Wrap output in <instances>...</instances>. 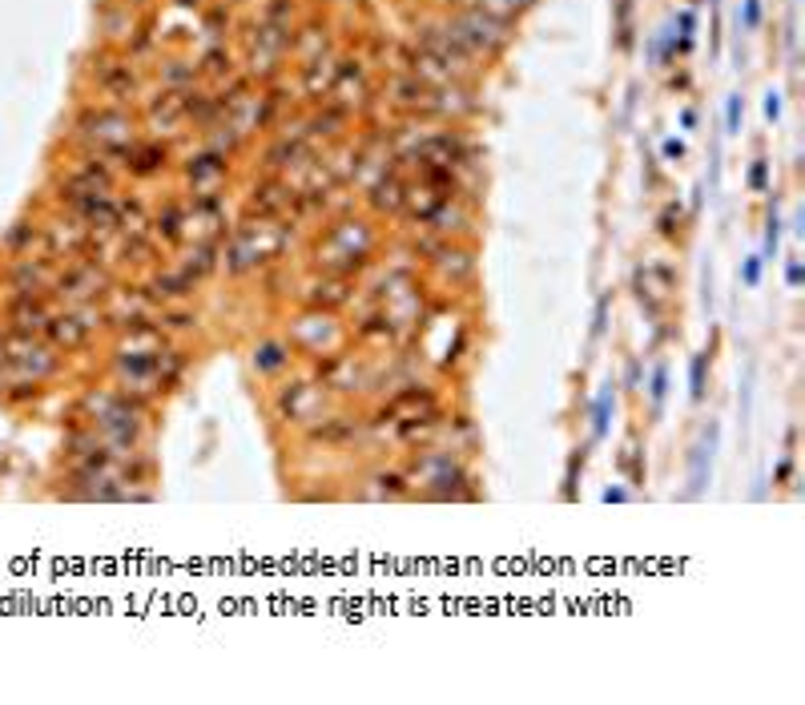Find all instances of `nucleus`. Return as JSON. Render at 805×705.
I'll return each instance as SVG.
<instances>
[{"mask_svg": "<svg viewBox=\"0 0 805 705\" xmlns=\"http://www.w3.org/2000/svg\"><path fill=\"white\" fill-rule=\"evenodd\" d=\"M777 242H781V222L777 214L769 218V230H765V254H777Z\"/></svg>", "mask_w": 805, "mask_h": 705, "instance_id": "nucleus-5", "label": "nucleus"}, {"mask_svg": "<svg viewBox=\"0 0 805 705\" xmlns=\"http://www.w3.org/2000/svg\"><path fill=\"white\" fill-rule=\"evenodd\" d=\"M604 315H608V299H600V307H596V335L604 331Z\"/></svg>", "mask_w": 805, "mask_h": 705, "instance_id": "nucleus-11", "label": "nucleus"}, {"mask_svg": "<svg viewBox=\"0 0 805 705\" xmlns=\"http://www.w3.org/2000/svg\"><path fill=\"white\" fill-rule=\"evenodd\" d=\"M757 17H761V9H757V0H749V5H745V25H749V29H757Z\"/></svg>", "mask_w": 805, "mask_h": 705, "instance_id": "nucleus-10", "label": "nucleus"}, {"mask_svg": "<svg viewBox=\"0 0 805 705\" xmlns=\"http://www.w3.org/2000/svg\"><path fill=\"white\" fill-rule=\"evenodd\" d=\"M65 327H53V335L61 339V343H77L81 335H85V327H77V319H61Z\"/></svg>", "mask_w": 805, "mask_h": 705, "instance_id": "nucleus-3", "label": "nucleus"}, {"mask_svg": "<svg viewBox=\"0 0 805 705\" xmlns=\"http://www.w3.org/2000/svg\"><path fill=\"white\" fill-rule=\"evenodd\" d=\"M665 387H669V371H665V367H657L653 387H649V391H653V403H661V399H665Z\"/></svg>", "mask_w": 805, "mask_h": 705, "instance_id": "nucleus-6", "label": "nucleus"}, {"mask_svg": "<svg viewBox=\"0 0 805 705\" xmlns=\"http://www.w3.org/2000/svg\"><path fill=\"white\" fill-rule=\"evenodd\" d=\"M757 278H761V266H757V258H749L745 262V282H749V287H757Z\"/></svg>", "mask_w": 805, "mask_h": 705, "instance_id": "nucleus-9", "label": "nucleus"}, {"mask_svg": "<svg viewBox=\"0 0 805 705\" xmlns=\"http://www.w3.org/2000/svg\"><path fill=\"white\" fill-rule=\"evenodd\" d=\"M777 109H781V101H777V93H769V101H765V113H769V117H777Z\"/></svg>", "mask_w": 805, "mask_h": 705, "instance_id": "nucleus-13", "label": "nucleus"}, {"mask_svg": "<svg viewBox=\"0 0 805 705\" xmlns=\"http://www.w3.org/2000/svg\"><path fill=\"white\" fill-rule=\"evenodd\" d=\"M608 411H612V387L600 391V399H596V407H592V436H596V440L608 432Z\"/></svg>", "mask_w": 805, "mask_h": 705, "instance_id": "nucleus-2", "label": "nucleus"}, {"mask_svg": "<svg viewBox=\"0 0 805 705\" xmlns=\"http://www.w3.org/2000/svg\"><path fill=\"white\" fill-rule=\"evenodd\" d=\"M665 154H669V158H677V162H681V158H685V146H681V141H669V146H665Z\"/></svg>", "mask_w": 805, "mask_h": 705, "instance_id": "nucleus-12", "label": "nucleus"}, {"mask_svg": "<svg viewBox=\"0 0 805 705\" xmlns=\"http://www.w3.org/2000/svg\"><path fill=\"white\" fill-rule=\"evenodd\" d=\"M729 133H737V125H741V97H729Z\"/></svg>", "mask_w": 805, "mask_h": 705, "instance_id": "nucleus-7", "label": "nucleus"}, {"mask_svg": "<svg viewBox=\"0 0 805 705\" xmlns=\"http://www.w3.org/2000/svg\"><path fill=\"white\" fill-rule=\"evenodd\" d=\"M282 363V351L270 343V347H262V359H258V367H278Z\"/></svg>", "mask_w": 805, "mask_h": 705, "instance_id": "nucleus-8", "label": "nucleus"}, {"mask_svg": "<svg viewBox=\"0 0 805 705\" xmlns=\"http://www.w3.org/2000/svg\"><path fill=\"white\" fill-rule=\"evenodd\" d=\"M705 359L709 355H697V363H693V399L705 395Z\"/></svg>", "mask_w": 805, "mask_h": 705, "instance_id": "nucleus-4", "label": "nucleus"}, {"mask_svg": "<svg viewBox=\"0 0 805 705\" xmlns=\"http://www.w3.org/2000/svg\"><path fill=\"white\" fill-rule=\"evenodd\" d=\"M85 129L97 141H121L125 137V117L121 113H97V117H85Z\"/></svg>", "mask_w": 805, "mask_h": 705, "instance_id": "nucleus-1", "label": "nucleus"}]
</instances>
